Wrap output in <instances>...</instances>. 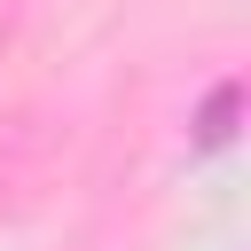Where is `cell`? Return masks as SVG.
Returning <instances> with one entry per match:
<instances>
[{"mask_svg":"<svg viewBox=\"0 0 251 251\" xmlns=\"http://www.w3.org/2000/svg\"><path fill=\"white\" fill-rule=\"evenodd\" d=\"M235 102H243L235 86H212V102H204V118H196V141H204V149H220V141L235 133Z\"/></svg>","mask_w":251,"mask_h":251,"instance_id":"1","label":"cell"}]
</instances>
